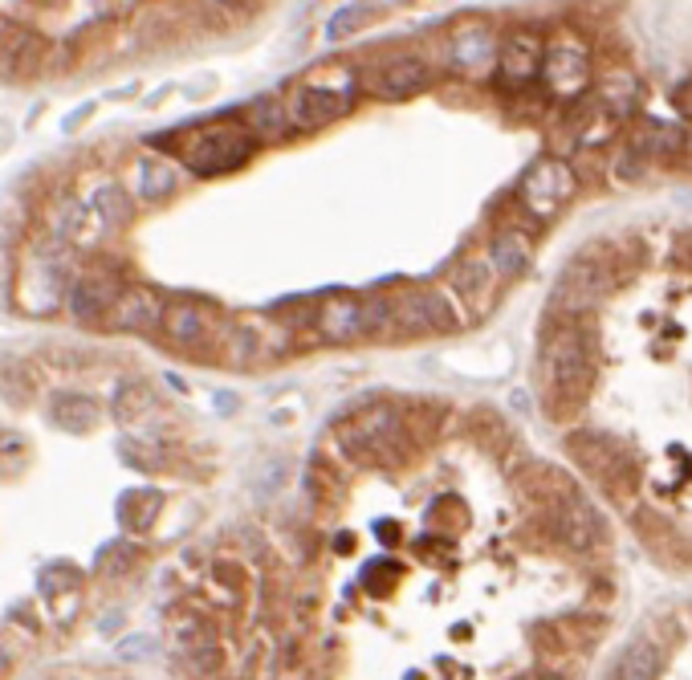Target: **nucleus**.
I'll return each mask as SVG.
<instances>
[{
    "label": "nucleus",
    "instance_id": "nucleus-1",
    "mask_svg": "<svg viewBox=\"0 0 692 680\" xmlns=\"http://www.w3.org/2000/svg\"><path fill=\"white\" fill-rule=\"evenodd\" d=\"M538 375H541V391H546V400H550L554 412L575 408V403L587 395V388H591V379H595V359H591L587 334L575 327L550 330L538 354Z\"/></svg>",
    "mask_w": 692,
    "mask_h": 680
},
{
    "label": "nucleus",
    "instance_id": "nucleus-2",
    "mask_svg": "<svg viewBox=\"0 0 692 680\" xmlns=\"http://www.w3.org/2000/svg\"><path fill=\"white\" fill-rule=\"evenodd\" d=\"M176 155L184 159L188 172L196 176H228L252 159L257 152V140L245 123H204L192 126V131H179L176 140Z\"/></svg>",
    "mask_w": 692,
    "mask_h": 680
},
{
    "label": "nucleus",
    "instance_id": "nucleus-3",
    "mask_svg": "<svg viewBox=\"0 0 692 680\" xmlns=\"http://www.w3.org/2000/svg\"><path fill=\"white\" fill-rule=\"evenodd\" d=\"M403 441H407V424L400 408H359L339 424L342 453L354 465H391L400 461Z\"/></svg>",
    "mask_w": 692,
    "mask_h": 680
},
{
    "label": "nucleus",
    "instance_id": "nucleus-4",
    "mask_svg": "<svg viewBox=\"0 0 692 680\" xmlns=\"http://www.w3.org/2000/svg\"><path fill=\"white\" fill-rule=\"evenodd\" d=\"M366 322L371 334H432V330H453L456 315L441 293L432 290H403L395 298H375L366 302Z\"/></svg>",
    "mask_w": 692,
    "mask_h": 680
},
{
    "label": "nucleus",
    "instance_id": "nucleus-5",
    "mask_svg": "<svg viewBox=\"0 0 692 680\" xmlns=\"http://www.w3.org/2000/svg\"><path fill=\"white\" fill-rule=\"evenodd\" d=\"M607 286H611V274H607V261H599L595 253H582L567 265V274L554 286V306L558 310H591L607 298Z\"/></svg>",
    "mask_w": 692,
    "mask_h": 680
},
{
    "label": "nucleus",
    "instance_id": "nucleus-6",
    "mask_svg": "<svg viewBox=\"0 0 692 680\" xmlns=\"http://www.w3.org/2000/svg\"><path fill=\"white\" fill-rule=\"evenodd\" d=\"M570 196H575V172L562 159H541L521 179V204L534 216H554Z\"/></svg>",
    "mask_w": 692,
    "mask_h": 680
},
{
    "label": "nucleus",
    "instance_id": "nucleus-7",
    "mask_svg": "<svg viewBox=\"0 0 692 680\" xmlns=\"http://www.w3.org/2000/svg\"><path fill=\"white\" fill-rule=\"evenodd\" d=\"M164 310L167 302L155 290L126 286V290H118V298H114V306L106 310L102 322L111 330H126V334H159L164 330Z\"/></svg>",
    "mask_w": 692,
    "mask_h": 680
},
{
    "label": "nucleus",
    "instance_id": "nucleus-8",
    "mask_svg": "<svg viewBox=\"0 0 692 680\" xmlns=\"http://www.w3.org/2000/svg\"><path fill=\"white\" fill-rule=\"evenodd\" d=\"M570 456H575V461H579V465L587 468L599 485H607V490H619L623 477L631 473L628 453H623L616 441L595 436V432H579V436H570Z\"/></svg>",
    "mask_w": 692,
    "mask_h": 680
},
{
    "label": "nucleus",
    "instance_id": "nucleus-9",
    "mask_svg": "<svg viewBox=\"0 0 692 680\" xmlns=\"http://www.w3.org/2000/svg\"><path fill=\"white\" fill-rule=\"evenodd\" d=\"M351 106V94H342L334 86H322V82H306V86L293 90L290 106H286V126H298V131H318L327 126L330 119L347 114Z\"/></svg>",
    "mask_w": 692,
    "mask_h": 680
},
{
    "label": "nucleus",
    "instance_id": "nucleus-10",
    "mask_svg": "<svg viewBox=\"0 0 692 680\" xmlns=\"http://www.w3.org/2000/svg\"><path fill=\"white\" fill-rule=\"evenodd\" d=\"M45 41L17 21H0V82H25L41 70Z\"/></svg>",
    "mask_w": 692,
    "mask_h": 680
},
{
    "label": "nucleus",
    "instance_id": "nucleus-11",
    "mask_svg": "<svg viewBox=\"0 0 692 680\" xmlns=\"http://www.w3.org/2000/svg\"><path fill=\"white\" fill-rule=\"evenodd\" d=\"M314 330L327 342H354L371 334V322H366V302L363 298H351V293H334L314 310Z\"/></svg>",
    "mask_w": 692,
    "mask_h": 680
},
{
    "label": "nucleus",
    "instance_id": "nucleus-12",
    "mask_svg": "<svg viewBox=\"0 0 692 680\" xmlns=\"http://www.w3.org/2000/svg\"><path fill=\"white\" fill-rule=\"evenodd\" d=\"M550 517H554V534H562V542L575 546V550H595L603 542V517L595 514L591 502H582L575 493L558 497Z\"/></svg>",
    "mask_w": 692,
    "mask_h": 680
},
{
    "label": "nucleus",
    "instance_id": "nucleus-13",
    "mask_svg": "<svg viewBox=\"0 0 692 680\" xmlns=\"http://www.w3.org/2000/svg\"><path fill=\"white\" fill-rule=\"evenodd\" d=\"M541 74H546L550 90H558V94H579L591 82V58L575 41H558V45L541 53Z\"/></svg>",
    "mask_w": 692,
    "mask_h": 680
},
{
    "label": "nucleus",
    "instance_id": "nucleus-14",
    "mask_svg": "<svg viewBox=\"0 0 692 680\" xmlns=\"http://www.w3.org/2000/svg\"><path fill=\"white\" fill-rule=\"evenodd\" d=\"M432 82V65L424 58H412V53H403L395 62H388L371 78V94L383 102H400V99H412L420 90Z\"/></svg>",
    "mask_w": 692,
    "mask_h": 680
},
{
    "label": "nucleus",
    "instance_id": "nucleus-15",
    "mask_svg": "<svg viewBox=\"0 0 692 680\" xmlns=\"http://www.w3.org/2000/svg\"><path fill=\"white\" fill-rule=\"evenodd\" d=\"M159 334H167V342H176V347H200L216 334V318L200 302H172L164 310V330Z\"/></svg>",
    "mask_w": 692,
    "mask_h": 680
},
{
    "label": "nucleus",
    "instance_id": "nucleus-16",
    "mask_svg": "<svg viewBox=\"0 0 692 680\" xmlns=\"http://www.w3.org/2000/svg\"><path fill=\"white\" fill-rule=\"evenodd\" d=\"M118 281L114 278H102V274H82V278L70 286V315L82 318V322H102L106 310L114 306L118 298Z\"/></svg>",
    "mask_w": 692,
    "mask_h": 680
},
{
    "label": "nucleus",
    "instance_id": "nucleus-17",
    "mask_svg": "<svg viewBox=\"0 0 692 680\" xmlns=\"http://www.w3.org/2000/svg\"><path fill=\"white\" fill-rule=\"evenodd\" d=\"M660 664H664L660 648H655L648 636H640V640H631L628 648L616 656V664H611V672H607L603 680H655L660 677Z\"/></svg>",
    "mask_w": 692,
    "mask_h": 680
},
{
    "label": "nucleus",
    "instance_id": "nucleus-18",
    "mask_svg": "<svg viewBox=\"0 0 692 680\" xmlns=\"http://www.w3.org/2000/svg\"><path fill=\"white\" fill-rule=\"evenodd\" d=\"M448 53H453V70H461V74H481V70L493 65L497 45H493V38L481 25H468L453 38Z\"/></svg>",
    "mask_w": 692,
    "mask_h": 680
},
{
    "label": "nucleus",
    "instance_id": "nucleus-19",
    "mask_svg": "<svg viewBox=\"0 0 692 680\" xmlns=\"http://www.w3.org/2000/svg\"><path fill=\"white\" fill-rule=\"evenodd\" d=\"M497 65L509 82H529L541 70V41L534 33H514L497 53Z\"/></svg>",
    "mask_w": 692,
    "mask_h": 680
},
{
    "label": "nucleus",
    "instance_id": "nucleus-20",
    "mask_svg": "<svg viewBox=\"0 0 692 680\" xmlns=\"http://www.w3.org/2000/svg\"><path fill=\"white\" fill-rule=\"evenodd\" d=\"M50 416L58 429L65 432H90L94 424H99V403L90 400V395H78V391H62V395H53V408H50Z\"/></svg>",
    "mask_w": 692,
    "mask_h": 680
},
{
    "label": "nucleus",
    "instance_id": "nucleus-21",
    "mask_svg": "<svg viewBox=\"0 0 692 680\" xmlns=\"http://www.w3.org/2000/svg\"><path fill=\"white\" fill-rule=\"evenodd\" d=\"M159 514H164V497L155 490H131V493H123V502H118V522H123V529H131V534H147Z\"/></svg>",
    "mask_w": 692,
    "mask_h": 680
},
{
    "label": "nucleus",
    "instance_id": "nucleus-22",
    "mask_svg": "<svg viewBox=\"0 0 692 680\" xmlns=\"http://www.w3.org/2000/svg\"><path fill=\"white\" fill-rule=\"evenodd\" d=\"M155 412V395L147 383H138V379H126V383H118V391H114V420L118 424H138L143 416H152Z\"/></svg>",
    "mask_w": 692,
    "mask_h": 680
},
{
    "label": "nucleus",
    "instance_id": "nucleus-23",
    "mask_svg": "<svg viewBox=\"0 0 692 680\" xmlns=\"http://www.w3.org/2000/svg\"><path fill=\"white\" fill-rule=\"evenodd\" d=\"M529 257H534V249H529L526 233H502V237H493L489 261L497 274H505V278L521 274V269L529 265Z\"/></svg>",
    "mask_w": 692,
    "mask_h": 680
},
{
    "label": "nucleus",
    "instance_id": "nucleus-24",
    "mask_svg": "<svg viewBox=\"0 0 692 680\" xmlns=\"http://www.w3.org/2000/svg\"><path fill=\"white\" fill-rule=\"evenodd\" d=\"M269 339H265V330H249V327H237L228 330L225 339V359L237 367H252V363H265L269 359Z\"/></svg>",
    "mask_w": 692,
    "mask_h": 680
},
{
    "label": "nucleus",
    "instance_id": "nucleus-25",
    "mask_svg": "<svg viewBox=\"0 0 692 680\" xmlns=\"http://www.w3.org/2000/svg\"><path fill=\"white\" fill-rule=\"evenodd\" d=\"M135 176H138L135 184L143 200H164V196L176 192V172H172V164H164V159H138Z\"/></svg>",
    "mask_w": 692,
    "mask_h": 680
},
{
    "label": "nucleus",
    "instance_id": "nucleus-26",
    "mask_svg": "<svg viewBox=\"0 0 692 680\" xmlns=\"http://www.w3.org/2000/svg\"><path fill=\"white\" fill-rule=\"evenodd\" d=\"M636 147L655 152V155H672L684 147V131L664 123V119H643V135H636Z\"/></svg>",
    "mask_w": 692,
    "mask_h": 680
},
{
    "label": "nucleus",
    "instance_id": "nucleus-27",
    "mask_svg": "<svg viewBox=\"0 0 692 680\" xmlns=\"http://www.w3.org/2000/svg\"><path fill=\"white\" fill-rule=\"evenodd\" d=\"M135 563H143V550H138L135 542H106L99 550V570L102 575H111V579H118V575H131L135 570Z\"/></svg>",
    "mask_w": 692,
    "mask_h": 680
},
{
    "label": "nucleus",
    "instance_id": "nucleus-28",
    "mask_svg": "<svg viewBox=\"0 0 692 680\" xmlns=\"http://www.w3.org/2000/svg\"><path fill=\"white\" fill-rule=\"evenodd\" d=\"M94 216H99L102 233H111V228L126 225V216H131V204H126L123 188H114V184H106V188L94 196Z\"/></svg>",
    "mask_w": 692,
    "mask_h": 680
},
{
    "label": "nucleus",
    "instance_id": "nucleus-29",
    "mask_svg": "<svg viewBox=\"0 0 692 680\" xmlns=\"http://www.w3.org/2000/svg\"><path fill=\"white\" fill-rule=\"evenodd\" d=\"M118 453H123L135 468H143V473H159V468H164V453H159L155 444L143 441V436H135V441H123V444H118Z\"/></svg>",
    "mask_w": 692,
    "mask_h": 680
},
{
    "label": "nucleus",
    "instance_id": "nucleus-30",
    "mask_svg": "<svg viewBox=\"0 0 692 680\" xmlns=\"http://www.w3.org/2000/svg\"><path fill=\"white\" fill-rule=\"evenodd\" d=\"M363 21H366V9H363V4H347V9H339V13L330 17L327 38L330 41H347L354 33V29H363Z\"/></svg>",
    "mask_w": 692,
    "mask_h": 680
},
{
    "label": "nucleus",
    "instance_id": "nucleus-31",
    "mask_svg": "<svg viewBox=\"0 0 692 680\" xmlns=\"http://www.w3.org/2000/svg\"><path fill=\"white\" fill-rule=\"evenodd\" d=\"M78 570H70L65 563H53V567H45L41 570V579H38V587H41V595H62V591H70V587H78Z\"/></svg>",
    "mask_w": 692,
    "mask_h": 680
},
{
    "label": "nucleus",
    "instance_id": "nucleus-32",
    "mask_svg": "<svg viewBox=\"0 0 692 680\" xmlns=\"http://www.w3.org/2000/svg\"><path fill=\"white\" fill-rule=\"evenodd\" d=\"M489 265L485 261H468L465 269H461V278H456V286H461V293H465V298H477L481 290H485V286H489Z\"/></svg>",
    "mask_w": 692,
    "mask_h": 680
},
{
    "label": "nucleus",
    "instance_id": "nucleus-33",
    "mask_svg": "<svg viewBox=\"0 0 692 680\" xmlns=\"http://www.w3.org/2000/svg\"><path fill=\"white\" fill-rule=\"evenodd\" d=\"M672 106H676L684 119H692V74L680 78L676 86H672Z\"/></svg>",
    "mask_w": 692,
    "mask_h": 680
},
{
    "label": "nucleus",
    "instance_id": "nucleus-34",
    "mask_svg": "<svg viewBox=\"0 0 692 680\" xmlns=\"http://www.w3.org/2000/svg\"><path fill=\"white\" fill-rule=\"evenodd\" d=\"M155 648L147 640H126V643H118V656L123 660H143V656H152Z\"/></svg>",
    "mask_w": 692,
    "mask_h": 680
},
{
    "label": "nucleus",
    "instance_id": "nucleus-35",
    "mask_svg": "<svg viewBox=\"0 0 692 680\" xmlns=\"http://www.w3.org/2000/svg\"><path fill=\"white\" fill-rule=\"evenodd\" d=\"M521 680H567V677H558V672H529V677Z\"/></svg>",
    "mask_w": 692,
    "mask_h": 680
},
{
    "label": "nucleus",
    "instance_id": "nucleus-36",
    "mask_svg": "<svg viewBox=\"0 0 692 680\" xmlns=\"http://www.w3.org/2000/svg\"><path fill=\"white\" fill-rule=\"evenodd\" d=\"M228 9H252V4H257V0H225Z\"/></svg>",
    "mask_w": 692,
    "mask_h": 680
},
{
    "label": "nucleus",
    "instance_id": "nucleus-37",
    "mask_svg": "<svg viewBox=\"0 0 692 680\" xmlns=\"http://www.w3.org/2000/svg\"><path fill=\"white\" fill-rule=\"evenodd\" d=\"M4 672H9V652L0 648V677H4Z\"/></svg>",
    "mask_w": 692,
    "mask_h": 680
}]
</instances>
